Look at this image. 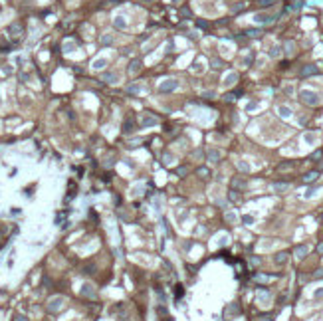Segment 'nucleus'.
I'll return each mask as SVG.
<instances>
[{
  "mask_svg": "<svg viewBox=\"0 0 323 321\" xmlns=\"http://www.w3.org/2000/svg\"><path fill=\"white\" fill-rule=\"evenodd\" d=\"M299 97H301V101L307 103V105H317L319 103V95H317L315 91H309V89H301Z\"/></svg>",
  "mask_w": 323,
  "mask_h": 321,
  "instance_id": "nucleus-1",
  "label": "nucleus"
},
{
  "mask_svg": "<svg viewBox=\"0 0 323 321\" xmlns=\"http://www.w3.org/2000/svg\"><path fill=\"white\" fill-rule=\"evenodd\" d=\"M220 151H216V149H208V153H206V159L210 161V163H218L220 161Z\"/></svg>",
  "mask_w": 323,
  "mask_h": 321,
  "instance_id": "nucleus-2",
  "label": "nucleus"
},
{
  "mask_svg": "<svg viewBox=\"0 0 323 321\" xmlns=\"http://www.w3.org/2000/svg\"><path fill=\"white\" fill-rule=\"evenodd\" d=\"M62 303H64V297H54L52 301H50V311L59 309V307H62Z\"/></svg>",
  "mask_w": 323,
  "mask_h": 321,
  "instance_id": "nucleus-3",
  "label": "nucleus"
},
{
  "mask_svg": "<svg viewBox=\"0 0 323 321\" xmlns=\"http://www.w3.org/2000/svg\"><path fill=\"white\" fill-rule=\"evenodd\" d=\"M272 188L276 190V192H285V190H290V184L288 183H274Z\"/></svg>",
  "mask_w": 323,
  "mask_h": 321,
  "instance_id": "nucleus-4",
  "label": "nucleus"
},
{
  "mask_svg": "<svg viewBox=\"0 0 323 321\" xmlns=\"http://www.w3.org/2000/svg\"><path fill=\"white\" fill-rule=\"evenodd\" d=\"M274 262H276L277 266H284V264L288 262V254H285V252H280V254H276V258H274Z\"/></svg>",
  "mask_w": 323,
  "mask_h": 321,
  "instance_id": "nucleus-5",
  "label": "nucleus"
},
{
  "mask_svg": "<svg viewBox=\"0 0 323 321\" xmlns=\"http://www.w3.org/2000/svg\"><path fill=\"white\" fill-rule=\"evenodd\" d=\"M254 20H256V22H260V24H268V22H272V20H274V16H268V14H258Z\"/></svg>",
  "mask_w": 323,
  "mask_h": 321,
  "instance_id": "nucleus-6",
  "label": "nucleus"
},
{
  "mask_svg": "<svg viewBox=\"0 0 323 321\" xmlns=\"http://www.w3.org/2000/svg\"><path fill=\"white\" fill-rule=\"evenodd\" d=\"M317 178H319V172H317V170H311V172H307L303 177V183H313Z\"/></svg>",
  "mask_w": 323,
  "mask_h": 321,
  "instance_id": "nucleus-7",
  "label": "nucleus"
},
{
  "mask_svg": "<svg viewBox=\"0 0 323 321\" xmlns=\"http://www.w3.org/2000/svg\"><path fill=\"white\" fill-rule=\"evenodd\" d=\"M307 246H297L295 248V258H299V260H301V258H305V256H307Z\"/></svg>",
  "mask_w": 323,
  "mask_h": 321,
  "instance_id": "nucleus-8",
  "label": "nucleus"
},
{
  "mask_svg": "<svg viewBox=\"0 0 323 321\" xmlns=\"http://www.w3.org/2000/svg\"><path fill=\"white\" fill-rule=\"evenodd\" d=\"M277 113H280V115H282V117H291V109L290 107H285V105H280V107H277Z\"/></svg>",
  "mask_w": 323,
  "mask_h": 321,
  "instance_id": "nucleus-9",
  "label": "nucleus"
},
{
  "mask_svg": "<svg viewBox=\"0 0 323 321\" xmlns=\"http://www.w3.org/2000/svg\"><path fill=\"white\" fill-rule=\"evenodd\" d=\"M230 313L232 315H238V313H240V309H238L236 303H232V305H228V307H226V317H228Z\"/></svg>",
  "mask_w": 323,
  "mask_h": 321,
  "instance_id": "nucleus-10",
  "label": "nucleus"
},
{
  "mask_svg": "<svg viewBox=\"0 0 323 321\" xmlns=\"http://www.w3.org/2000/svg\"><path fill=\"white\" fill-rule=\"evenodd\" d=\"M175 87H177V81H175V79H171V83H163V85H161L163 91H171V89H175Z\"/></svg>",
  "mask_w": 323,
  "mask_h": 321,
  "instance_id": "nucleus-11",
  "label": "nucleus"
},
{
  "mask_svg": "<svg viewBox=\"0 0 323 321\" xmlns=\"http://www.w3.org/2000/svg\"><path fill=\"white\" fill-rule=\"evenodd\" d=\"M311 73H317V67L315 66H307L301 70V75H311Z\"/></svg>",
  "mask_w": 323,
  "mask_h": 321,
  "instance_id": "nucleus-12",
  "label": "nucleus"
},
{
  "mask_svg": "<svg viewBox=\"0 0 323 321\" xmlns=\"http://www.w3.org/2000/svg\"><path fill=\"white\" fill-rule=\"evenodd\" d=\"M232 186H234V188H244L246 183L242 180V178H232Z\"/></svg>",
  "mask_w": 323,
  "mask_h": 321,
  "instance_id": "nucleus-13",
  "label": "nucleus"
},
{
  "mask_svg": "<svg viewBox=\"0 0 323 321\" xmlns=\"http://www.w3.org/2000/svg\"><path fill=\"white\" fill-rule=\"evenodd\" d=\"M236 79H238V75H236V73H228V75H226V81H224V85H232L234 81H236Z\"/></svg>",
  "mask_w": 323,
  "mask_h": 321,
  "instance_id": "nucleus-14",
  "label": "nucleus"
},
{
  "mask_svg": "<svg viewBox=\"0 0 323 321\" xmlns=\"http://www.w3.org/2000/svg\"><path fill=\"white\" fill-rule=\"evenodd\" d=\"M157 123H159V121L155 117H145V119H143V125H145V127H149V125H157Z\"/></svg>",
  "mask_w": 323,
  "mask_h": 321,
  "instance_id": "nucleus-15",
  "label": "nucleus"
},
{
  "mask_svg": "<svg viewBox=\"0 0 323 321\" xmlns=\"http://www.w3.org/2000/svg\"><path fill=\"white\" fill-rule=\"evenodd\" d=\"M198 175H202V178H208L210 177V170L206 169V167H200V169H198Z\"/></svg>",
  "mask_w": 323,
  "mask_h": 321,
  "instance_id": "nucleus-16",
  "label": "nucleus"
},
{
  "mask_svg": "<svg viewBox=\"0 0 323 321\" xmlns=\"http://www.w3.org/2000/svg\"><path fill=\"white\" fill-rule=\"evenodd\" d=\"M303 139L307 141V143H315V141H317V137H315V135H311V133H305Z\"/></svg>",
  "mask_w": 323,
  "mask_h": 321,
  "instance_id": "nucleus-17",
  "label": "nucleus"
},
{
  "mask_svg": "<svg viewBox=\"0 0 323 321\" xmlns=\"http://www.w3.org/2000/svg\"><path fill=\"white\" fill-rule=\"evenodd\" d=\"M139 66H141L139 62H133V64H131V73H135V72H137V70H139Z\"/></svg>",
  "mask_w": 323,
  "mask_h": 321,
  "instance_id": "nucleus-18",
  "label": "nucleus"
},
{
  "mask_svg": "<svg viewBox=\"0 0 323 321\" xmlns=\"http://www.w3.org/2000/svg\"><path fill=\"white\" fill-rule=\"evenodd\" d=\"M274 2H276V0H262V2H260V4H262V6H272V4H274Z\"/></svg>",
  "mask_w": 323,
  "mask_h": 321,
  "instance_id": "nucleus-19",
  "label": "nucleus"
},
{
  "mask_svg": "<svg viewBox=\"0 0 323 321\" xmlns=\"http://www.w3.org/2000/svg\"><path fill=\"white\" fill-rule=\"evenodd\" d=\"M242 222H244V224H252V222H254V218H252V216H244V218H242Z\"/></svg>",
  "mask_w": 323,
  "mask_h": 321,
  "instance_id": "nucleus-20",
  "label": "nucleus"
},
{
  "mask_svg": "<svg viewBox=\"0 0 323 321\" xmlns=\"http://www.w3.org/2000/svg\"><path fill=\"white\" fill-rule=\"evenodd\" d=\"M226 220H228V222H234V220H236V214H230V212H228V214H226Z\"/></svg>",
  "mask_w": 323,
  "mask_h": 321,
  "instance_id": "nucleus-21",
  "label": "nucleus"
},
{
  "mask_svg": "<svg viewBox=\"0 0 323 321\" xmlns=\"http://www.w3.org/2000/svg\"><path fill=\"white\" fill-rule=\"evenodd\" d=\"M315 192H317L315 188H309V190H307V192H305V196H307V198H311V196H313V194H315Z\"/></svg>",
  "mask_w": 323,
  "mask_h": 321,
  "instance_id": "nucleus-22",
  "label": "nucleus"
},
{
  "mask_svg": "<svg viewBox=\"0 0 323 321\" xmlns=\"http://www.w3.org/2000/svg\"><path fill=\"white\" fill-rule=\"evenodd\" d=\"M291 167H293L291 163H284V164H280V170H284V169H291Z\"/></svg>",
  "mask_w": 323,
  "mask_h": 321,
  "instance_id": "nucleus-23",
  "label": "nucleus"
},
{
  "mask_svg": "<svg viewBox=\"0 0 323 321\" xmlns=\"http://www.w3.org/2000/svg\"><path fill=\"white\" fill-rule=\"evenodd\" d=\"M177 172L180 175V177H183V175H186V169H185V167H178V169H177Z\"/></svg>",
  "mask_w": 323,
  "mask_h": 321,
  "instance_id": "nucleus-24",
  "label": "nucleus"
},
{
  "mask_svg": "<svg viewBox=\"0 0 323 321\" xmlns=\"http://www.w3.org/2000/svg\"><path fill=\"white\" fill-rule=\"evenodd\" d=\"M277 54H280V48H272V52H270V56H274V58H276Z\"/></svg>",
  "mask_w": 323,
  "mask_h": 321,
  "instance_id": "nucleus-25",
  "label": "nucleus"
},
{
  "mask_svg": "<svg viewBox=\"0 0 323 321\" xmlns=\"http://www.w3.org/2000/svg\"><path fill=\"white\" fill-rule=\"evenodd\" d=\"M238 167H240V169H242V170H248V169H250V167H248V164H246V163H242V161L238 163Z\"/></svg>",
  "mask_w": 323,
  "mask_h": 321,
  "instance_id": "nucleus-26",
  "label": "nucleus"
},
{
  "mask_svg": "<svg viewBox=\"0 0 323 321\" xmlns=\"http://www.w3.org/2000/svg\"><path fill=\"white\" fill-rule=\"evenodd\" d=\"M285 48H288V54H291V52H293V42H288V46H285Z\"/></svg>",
  "mask_w": 323,
  "mask_h": 321,
  "instance_id": "nucleus-27",
  "label": "nucleus"
},
{
  "mask_svg": "<svg viewBox=\"0 0 323 321\" xmlns=\"http://www.w3.org/2000/svg\"><path fill=\"white\" fill-rule=\"evenodd\" d=\"M183 295V285H177V297H180Z\"/></svg>",
  "mask_w": 323,
  "mask_h": 321,
  "instance_id": "nucleus-28",
  "label": "nucleus"
},
{
  "mask_svg": "<svg viewBox=\"0 0 323 321\" xmlns=\"http://www.w3.org/2000/svg\"><path fill=\"white\" fill-rule=\"evenodd\" d=\"M321 157H323L321 151H315V153H313V159H321Z\"/></svg>",
  "mask_w": 323,
  "mask_h": 321,
  "instance_id": "nucleus-29",
  "label": "nucleus"
},
{
  "mask_svg": "<svg viewBox=\"0 0 323 321\" xmlns=\"http://www.w3.org/2000/svg\"><path fill=\"white\" fill-rule=\"evenodd\" d=\"M212 67H222V64H220L218 59H214V62H212Z\"/></svg>",
  "mask_w": 323,
  "mask_h": 321,
  "instance_id": "nucleus-30",
  "label": "nucleus"
},
{
  "mask_svg": "<svg viewBox=\"0 0 323 321\" xmlns=\"http://www.w3.org/2000/svg\"><path fill=\"white\" fill-rule=\"evenodd\" d=\"M16 319H18V321H26V317H22V315H18Z\"/></svg>",
  "mask_w": 323,
  "mask_h": 321,
  "instance_id": "nucleus-31",
  "label": "nucleus"
},
{
  "mask_svg": "<svg viewBox=\"0 0 323 321\" xmlns=\"http://www.w3.org/2000/svg\"><path fill=\"white\" fill-rule=\"evenodd\" d=\"M319 252H321V254H323V244H319Z\"/></svg>",
  "mask_w": 323,
  "mask_h": 321,
  "instance_id": "nucleus-32",
  "label": "nucleus"
},
{
  "mask_svg": "<svg viewBox=\"0 0 323 321\" xmlns=\"http://www.w3.org/2000/svg\"><path fill=\"white\" fill-rule=\"evenodd\" d=\"M165 321H172V317H167V319H165Z\"/></svg>",
  "mask_w": 323,
  "mask_h": 321,
  "instance_id": "nucleus-33",
  "label": "nucleus"
}]
</instances>
